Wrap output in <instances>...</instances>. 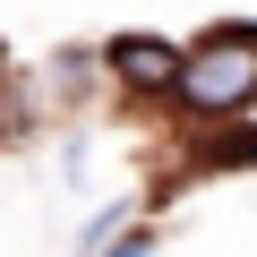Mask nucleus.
I'll return each mask as SVG.
<instances>
[{
	"instance_id": "f03ea898",
	"label": "nucleus",
	"mask_w": 257,
	"mask_h": 257,
	"mask_svg": "<svg viewBox=\"0 0 257 257\" xmlns=\"http://www.w3.org/2000/svg\"><path fill=\"white\" fill-rule=\"evenodd\" d=\"M111 69L138 86V94H163V86L180 77V52H172V43H155V35H120V43H111Z\"/></svg>"
},
{
	"instance_id": "20e7f679",
	"label": "nucleus",
	"mask_w": 257,
	"mask_h": 257,
	"mask_svg": "<svg viewBox=\"0 0 257 257\" xmlns=\"http://www.w3.org/2000/svg\"><path fill=\"white\" fill-rule=\"evenodd\" d=\"M103 257H155V240L138 231V240H120V248H103Z\"/></svg>"
},
{
	"instance_id": "f257e3e1",
	"label": "nucleus",
	"mask_w": 257,
	"mask_h": 257,
	"mask_svg": "<svg viewBox=\"0 0 257 257\" xmlns=\"http://www.w3.org/2000/svg\"><path fill=\"white\" fill-rule=\"evenodd\" d=\"M172 94H180L189 111H240V103H257V26H214V35H197V43L180 52Z\"/></svg>"
},
{
	"instance_id": "7ed1b4c3",
	"label": "nucleus",
	"mask_w": 257,
	"mask_h": 257,
	"mask_svg": "<svg viewBox=\"0 0 257 257\" xmlns=\"http://www.w3.org/2000/svg\"><path fill=\"white\" fill-rule=\"evenodd\" d=\"M52 86H60V94H77V86H86V52H60V69H52Z\"/></svg>"
}]
</instances>
